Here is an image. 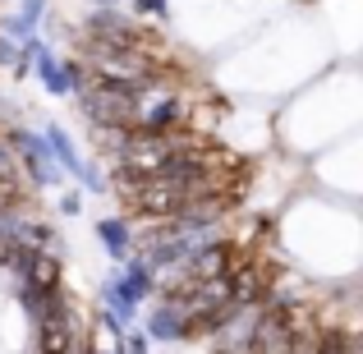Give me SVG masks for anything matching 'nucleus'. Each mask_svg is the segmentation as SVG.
Returning <instances> with one entry per match:
<instances>
[{
  "mask_svg": "<svg viewBox=\"0 0 363 354\" xmlns=\"http://www.w3.org/2000/svg\"><path fill=\"white\" fill-rule=\"evenodd\" d=\"M116 194L120 203L129 207V216H143V221H170V216L184 207V194H179L175 184H166V179L157 175H129V170L116 166Z\"/></svg>",
  "mask_w": 363,
  "mask_h": 354,
  "instance_id": "f257e3e1",
  "label": "nucleus"
},
{
  "mask_svg": "<svg viewBox=\"0 0 363 354\" xmlns=\"http://www.w3.org/2000/svg\"><path fill=\"white\" fill-rule=\"evenodd\" d=\"M18 276H23V285H18V290H28V294H60L65 262L51 253V248H33V253L18 262Z\"/></svg>",
  "mask_w": 363,
  "mask_h": 354,
  "instance_id": "f03ea898",
  "label": "nucleus"
},
{
  "mask_svg": "<svg viewBox=\"0 0 363 354\" xmlns=\"http://www.w3.org/2000/svg\"><path fill=\"white\" fill-rule=\"evenodd\" d=\"M9 152L23 161V170L33 175V184H51L55 166H51V148H46L42 133H28V129H14L9 133Z\"/></svg>",
  "mask_w": 363,
  "mask_h": 354,
  "instance_id": "7ed1b4c3",
  "label": "nucleus"
},
{
  "mask_svg": "<svg viewBox=\"0 0 363 354\" xmlns=\"http://www.w3.org/2000/svg\"><path fill=\"white\" fill-rule=\"evenodd\" d=\"M18 65H37V79L46 83V92H51V97H69V74H65V65L46 51V42L28 37L23 42V60Z\"/></svg>",
  "mask_w": 363,
  "mask_h": 354,
  "instance_id": "20e7f679",
  "label": "nucleus"
},
{
  "mask_svg": "<svg viewBox=\"0 0 363 354\" xmlns=\"http://www.w3.org/2000/svg\"><path fill=\"white\" fill-rule=\"evenodd\" d=\"M37 354H74V318L55 313V318L37 322Z\"/></svg>",
  "mask_w": 363,
  "mask_h": 354,
  "instance_id": "39448f33",
  "label": "nucleus"
},
{
  "mask_svg": "<svg viewBox=\"0 0 363 354\" xmlns=\"http://www.w3.org/2000/svg\"><path fill=\"white\" fill-rule=\"evenodd\" d=\"M120 281V290H124V299H133V304H143L152 290H157V272H152L143 258H133L129 267H124V276H116Z\"/></svg>",
  "mask_w": 363,
  "mask_h": 354,
  "instance_id": "423d86ee",
  "label": "nucleus"
},
{
  "mask_svg": "<svg viewBox=\"0 0 363 354\" xmlns=\"http://www.w3.org/2000/svg\"><path fill=\"white\" fill-rule=\"evenodd\" d=\"M42 138H46V148H51V161H60V166H65V170H69V175H74V179H79V175H83V157H79V152H74V143H69V133H65V129H60V124H51V129H46V133H42Z\"/></svg>",
  "mask_w": 363,
  "mask_h": 354,
  "instance_id": "0eeeda50",
  "label": "nucleus"
},
{
  "mask_svg": "<svg viewBox=\"0 0 363 354\" xmlns=\"http://www.w3.org/2000/svg\"><path fill=\"white\" fill-rule=\"evenodd\" d=\"M97 239H101V244H106V253L111 258H116V262H124V258H129V226H124L120 221V216H101V221H97Z\"/></svg>",
  "mask_w": 363,
  "mask_h": 354,
  "instance_id": "6e6552de",
  "label": "nucleus"
},
{
  "mask_svg": "<svg viewBox=\"0 0 363 354\" xmlns=\"http://www.w3.org/2000/svg\"><path fill=\"white\" fill-rule=\"evenodd\" d=\"M147 341H179V309L175 304H161L147 318Z\"/></svg>",
  "mask_w": 363,
  "mask_h": 354,
  "instance_id": "1a4fd4ad",
  "label": "nucleus"
},
{
  "mask_svg": "<svg viewBox=\"0 0 363 354\" xmlns=\"http://www.w3.org/2000/svg\"><path fill=\"white\" fill-rule=\"evenodd\" d=\"M129 129H133V124H92V138H97V152H101V157H106V152L116 157V152L124 148V138H129Z\"/></svg>",
  "mask_w": 363,
  "mask_h": 354,
  "instance_id": "9d476101",
  "label": "nucleus"
},
{
  "mask_svg": "<svg viewBox=\"0 0 363 354\" xmlns=\"http://www.w3.org/2000/svg\"><path fill=\"white\" fill-rule=\"evenodd\" d=\"M101 304H106V313H111V318H120V322H129L133 309H138L133 299H124L120 281H106V285H101Z\"/></svg>",
  "mask_w": 363,
  "mask_h": 354,
  "instance_id": "9b49d317",
  "label": "nucleus"
},
{
  "mask_svg": "<svg viewBox=\"0 0 363 354\" xmlns=\"http://www.w3.org/2000/svg\"><path fill=\"white\" fill-rule=\"evenodd\" d=\"M42 14H46V0H23V9H18V28H23V33H37Z\"/></svg>",
  "mask_w": 363,
  "mask_h": 354,
  "instance_id": "f8f14e48",
  "label": "nucleus"
},
{
  "mask_svg": "<svg viewBox=\"0 0 363 354\" xmlns=\"http://www.w3.org/2000/svg\"><path fill=\"white\" fill-rule=\"evenodd\" d=\"M124 354H152L147 331H124Z\"/></svg>",
  "mask_w": 363,
  "mask_h": 354,
  "instance_id": "ddd939ff",
  "label": "nucleus"
},
{
  "mask_svg": "<svg viewBox=\"0 0 363 354\" xmlns=\"http://www.w3.org/2000/svg\"><path fill=\"white\" fill-rule=\"evenodd\" d=\"M79 207H83V194H74V189H69V194L60 198V212L65 216H79Z\"/></svg>",
  "mask_w": 363,
  "mask_h": 354,
  "instance_id": "4468645a",
  "label": "nucleus"
},
{
  "mask_svg": "<svg viewBox=\"0 0 363 354\" xmlns=\"http://www.w3.org/2000/svg\"><path fill=\"white\" fill-rule=\"evenodd\" d=\"M138 14H166V0H138Z\"/></svg>",
  "mask_w": 363,
  "mask_h": 354,
  "instance_id": "2eb2a0df",
  "label": "nucleus"
}]
</instances>
